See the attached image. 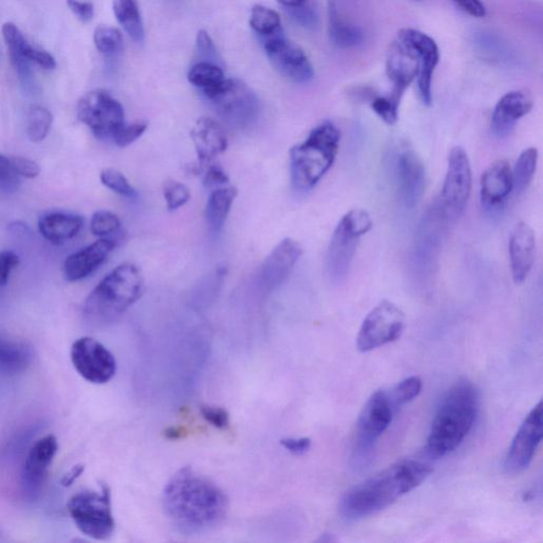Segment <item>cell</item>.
<instances>
[{"mask_svg": "<svg viewBox=\"0 0 543 543\" xmlns=\"http://www.w3.org/2000/svg\"><path fill=\"white\" fill-rule=\"evenodd\" d=\"M341 132L332 121L313 128L304 143L290 151L291 181L300 193L309 192L330 170L337 159Z\"/></svg>", "mask_w": 543, "mask_h": 543, "instance_id": "cell-5", "label": "cell"}, {"mask_svg": "<svg viewBox=\"0 0 543 543\" xmlns=\"http://www.w3.org/2000/svg\"><path fill=\"white\" fill-rule=\"evenodd\" d=\"M197 50L203 62H210L217 64L218 53L214 42L209 33L200 30L197 36Z\"/></svg>", "mask_w": 543, "mask_h": 543, "instance_id": "cell-48", "label": "cell"}, {"mask_svg": "<svg viewBox=\"0 0 543 543\" xmlns=\"http://www.w3.org/2000/svg\"><path fill=\"white\" fill-rule=\"evenodd\" d=\"M397 42L417 60L419 96L424 105L430 106L432 103L433 75L440 62L438 44L432 37L413 28H403L399 32Z\"/></svg>", "mask_w": 543, "mask_h": 543, "instance_id": "cell-15", "label": "cell"}, {"mask_svg": "<svg viewBox=\"0 0 543 543\" xmlns=\"http://www.w3.org/2000/svg\"><path fill=\"white\" fill-rule=\"evenodd\" d=\"M261 40L274 69L285 79L306 84L315 78V70L304 50L288 41L284 36L283 29Z\"/></svg>", "mask_w": 543, "mask_h": 543, "instance_id": "cell-14", "label": "cell"}, {"mask_svg": "<svg viewBox=\"0 0 543 543\" xmlns=\"http://www.w3.org/2000/svg\"><path fill=\"white\" fill-rule=\"evenodd\" d=\"M509 262L514 282L522 284L533 268L536 256V238L533 229L526 223H519L509 238Z\"/></svg>", "mask_w": 543, "mask_h": 543, "instance_id": "cell-25", "label": "cell"}, {"mask_svg": "<svg viewBox=\"0 0 543 543\" xmlns=\"http://www.w3.org/2000/svg\"><path fill=\"white\" fill-rule=\"evenodd\" d=\"M31 360L29 347L0 335V372L20 374L29 366Z\"/></svg>", "mask_w": 543, "mask_h": 543, "instance_id": "cell-30", "label": "cell"}, {"mask_svg": "<svg viewBox=\"0 0 543 543\" xmlns=\"http://www.w3.org/2000/svg\"><path fill=\"white\" fill-rule=\"evenodd\" d=\"M290 18L296 24L308 30H316L318 27V15L312 5L305 4L296 5V7L287 8Z\"/></svg>", "mask_w": 543, "mask_h": 543, "instance_id": "cell-42", "label": "cell"}, {"mask_svg": "<svg viewBox=\"0 0 543 543\" xmlns=\"http://www.w3.org/2000/svg\"><path fill=\"white\" fill-rule=\"evenodd\" d=\"M250 24L261 38L274 35L282 30L281 16L265 5L256 4L251 9Z\"/></svg>", "mask_w": 543, "mask_h": 543, "instance_id": "cell-35", "label": "cell"}, {"mask_svg": "<svg viewBox=\"0 0 543 543\" xmlns=\"http://www.w3.org/2000/svg\"><path fill=\"white\" fill-rule=\"evenodd\" d=\"M162 507L173 528L181 534L205 533L219 525L228 512V499L219 486L184 468L165 487Z\"/></svg>", "mask_w": 543, "mask_h": 543, "instance_id": "cell-1", "label": "cell"}, {"mask_svg": "<svg viewBox=\"0 0 543 543\" xmlns=\"http://www.w3.org/2000/svg\"><path fill=\"white\" fill-rule=\"evenodd\" d=\"M121 222L119 217L109 210L95 212L91 221V231L95 236L106 238L119 231Z\"/></svg>", "mask_w": 543, "mask_h": 543, "instance_id": "cell-39", "label": "cell"}, {"mask_svg": "<svg viewBox=\"0 0 543 543\" xmlns=\"http://www.w3.org/2000/svg\"><path fill=\"white\" fill-rule=\"evenodd\" d=\"M144 277L132 263H123L108 274L92 291L84 304L86 320L95 326H104L119 320L142 298Z\"/></svg>", "mask_w": 543, "mask_h": 543, "instance_id": "cell-4", "label": "cell"}, {"mask_svg": "<svg viewBox=\"0 0 543 543\" xmlns=\"http://www.w3.org/2000/svg\"><path fill=\"white\" fill-rule=\"evenodd\" d=\"M279 3L284 5L287 8L296 7V5H300L305 4L307 0H278Z\"/></svg>", "mask_w": 543, "mask_h": 543, "instance_id": "cell-54", "label": "cell"}, {"mask_svg": "<svg viewBox=\"0 0 543 543\" xmlns=\"http://www.w3.org/2000/svg\"><path fill=\"white\" fill-rule=\"evenodd\" d=\"M58 450V440L52 434L37 440L30 448L21 473V489L28 499L36 500L41 495Z\"/></svg>", "mask_w": 543, "mask_h": 543, "instance_id": "cell-19", "label": "cell"}, {"mask_svg": "<svg viewBox=\"0 0 543 543\" xmlns=\"http://www.w3.org/2000/svg\"><path fill=\"white\" fill-rule=\"evenodd\" d=\"M21 177L13 169L7 156L0 154V192L10 193L19 189Z\"/></svg>", "mask_w": 543, "mask_h": 543, "instance_id": "cell-43", "label": "cell"}, {"mask_svg": "<svg viewBox=\"0 0 543 543\" xmlns=\"http://www.w3.org/2000/svg\"><path fill=\"white\" fill-rule=\"evenodd\" d=\"M113 10L117 21L128 37L137 43H143L144 28L137 0H113Z\"/></svg>", "mask_w": 543, "mask_h": 543, "instance_id": "cell-31", "label": "cell"}, {"mask_svg": "<svg viewBox=\"0 0 543 543\" xmlns=\"http://www.w3.org/2000/svg\"><path fill=\"white\" fill-rule=\"evenodd\" d=\"M116 249V242L110 238H101L77 253L67 257L64 262V278L76 283L92 276Z\"/></svg>", "mask_w": 543, "mask_h": 543, "instance_id": "cell-22", "label": "cell"}, {"mask_svg": "<svg viewBox=\"0 0 543 543\" xmlns=\"http://www.w3.org/2000/svg\"><path fill=\"white\" fill-rule=\"evenodd\" d=\"M372 109L386 125L393 126L399 120V109L388 97H377L372 101Z\"/></svg>", "mask_w": 543, "mask_h": 543, "instance_id": "cell-44", "label": "cell"}, {"mask_svg": "<svg viewBox=\"0 0 543 543\" xmlns=\"http://www.w3.org/2000/svg\"><path fill=\"white\" fill-rule=\"evenodd\" d=\"M83 218L64 212H49L38 220V231L50 243L62 244L77 236L83 226Z\"/></svg>", "mask_w": 543, "mask_h": 543, "instance_id": "cell-27", "label": "cell"}, {"mask_svg": "<svg viewBox=\"0 0 543 543\" xmlns=\"http://www.w3.org/2000/svg\"><path fill=\"white\" fill-rule=\"evenodd\" d=\"M533 109V101L522 91L509 92L498 101L490 121V131L497 138L512 133L517 122Z\"/></svg>", "mask_w": 543, "mask_h": 543, "instance_id": "cell-23", "label": "cell"}, {"mask_svg": "<svg viewBox=\"0 0 543 543\" xmlns=\"http://www.w3.org/2000/svg\"><path fill=\"white\" fill-rule=\"evenodd\" d=\"M53 116L52 111L41 105H33L27 114L26 132L32 143L45 141L53 127Z\"/></svg>", "mask_w": 543, "mask_h": 543, "instance_id": "cell-34", "label": "cell"}, {"mask_svg": "<svg viewBox=\"0 0 543 543\" xmlns=\"http://www.w3.org/2000/svg\"><path fill=\"white\" fill-rule=\"evenodd\" d=\"M77 116L84 125L91 128L94 136L111 138L125 125V110L119 101L104 89L88 92L77 105Z\"/></svg>", "mask_w": 543, "mask_h": 543, "instance_id": "cell-12", "label": "cell"}, {"mask_svg": "<svg viewBox=\"0 0 543 543\" xmlns=\"http://www.w3.org/2000/svg\"><path fill=\"white\" fill-rule=\"evenodd\" d=\"M190 136L201 166L211 164V161L226 152L228 147L226 130L219 122L210 117H202L195 122Z\"/></svg>", "mask_w": 543, "mask_h": 543, "instance_id": "cell-26", "label": "cell"}, {"mask_svg": "<svg viewBox=\"0 0 543 543\" xmlns=\"http://www.w3.org/2000/svg\"><path fill=\"white\" fill-rule=\"evenodd\" d=\"M20 265V257L12 251H0V288L8 284L11 273Z\"/></svg>", "mask_w": 543, "mask_h": 543, "instance_id": "cell-47", "label": "cell"}, {"mask_svg": "<svg viewBox=\"0 0 543 543\" xmlns=\"http://www.w3.org/2000/svg\"><path fill=\"white\" fill-rule=\"evenodd\" d=\"M423 389L422 379L417 376L408 377L395 385L391 391V399L396 408L407 405L421 394Z\"/></svg>", "mask_w": 543, "mask_h": 543, "instance_id": "cell-37", "label": "cell"}, {"mask_svg": "<svg viewBox=\"0 0 543 543\" xmlns=\"http://www.w3.org/2000/svg\"><path fill=\"white\" fill-rule=\"evenodd\" d=\"M542 401L534 407L518 430L506 458L508 473H520L528 468L542 440Z\"/></svg>", "mask_w": 543, "mask_h": 543, "instance_id": "cell-18", "label": "cell"}, {"mask_svg": "<svg viewBox=\"0 0 543 543\" xmlns=\"http://www.w3.org/2000/svg\"><path fill=\"white\" fill-rule=\"evenodd\" d=\"M203 182L207 187H219L228 184L229 177L222 168L210 164L206 166Z\"/></svg>", "mask_w": 543, "mask_h": 543, "instance_id": "cell-49", "label": "cell"}, {"mask_svg": "<svg viewBox=\"0 0 543 543\" xmlns=\"http://www.w3.org/2000/svg\"><path fill=\"white\" fill-rule=\"evenodd\" d=\"M391 172L402 204L413 210L424 193L425 170L422 160L410 145L402 144L391 153Z\"/></svg>", "mask_w": 543, "mask_h": 543, "instance_id": "cell-13", "label": "cell"}, {"mask_svg": "<svg viewBox=\"0 0 543 543\" xmlns=\"http://www.w3.org/2000/svg\"><path fill=\"white\" fill-rule=\"evenodd\" d=\"M84 472V466L82 465H77V466L72 467L69 473H67L63 479H62L61 483L64 487H70L76 482V480L80 477V475Z\"/></svg>", "mask_w": 543, "mask_h": 543, "instance_id": "cell-53", "label": "cell"}, {"mask_svg": "<svg viewBox=\"0 0 543 543\" xmlns=\"http://www.w3.org/2000/svg\"><path fill=\"white\" fill-rule=\"evenodd\" d=\"M202 416L207 423L214 425L215 428L224 430L229 425V414L222 407L203 406L201 407Z\"/></svg>", "mask_w": 543, "mask_h": 543, "instance_id": "cell-46", "label": "cell"}, {"mask_svg": "<svg viewBox=\"0 0 543 543\" xmlns=\"http://www.w3.org/2000/svg\"><path fill=\"white\" fill-rule=\"evenodd\" d=\"M453 3L473 18L483 19L486 16V7L482 0H453Z\"/></svg>", "mask_w": 543, "mask_h": 543, "instance_id": "cell-51", "label": "cell"}, {"mask_svg": "<svg viewBox=\"0 0 543 543\" xmlns=\"http://www.w3.org/2000/svg\"><path fill=\"white\" fill-rule=\"evenodd\" d=\"M302 255L301 245L293 239H284L263 262L259 273L261 288L273 291L290 276Z\"/></svg>", "mask_w": 543, "mask_h": 543, "instance_id": "cell-20", "label": "cell"}, {"mask_svg": "<svg viewBox=\"0 0 543 543\" xmlns=\"http://www.w3.org/2000/svg\"><path fill=\"white\" fill-rule=\"evenodd\" d=\"M94 42L98 52L105 55L119 53L123 48L121 32L114 27H97L94 33Z\"/></svg>", "mask_w": 543, "mask_h": 543, "instance_id": "cell-36", "label": "cell"}, {"mask_svg": "<svg viewBox=\"0 0 543 543\" xmlns=\"http://www.w3.org/2000/svg\"><path fill=\"white\" fill-rule=\"evenodd\" d=\"M9 160L13 169L21 177L33 180L41 175V166L35 160L22 158V156H10Z\"/></svg>", "mask_w": 543, "mask_h": 543, "instance_id": "cell-45", "label": "cell"}, {"mask_svg": "<svg viewBox=\"0 0 543 543\" xmlns=\"http://www.w3.org/2000/svg\"><path fill=\"white\" fill-rule=\"evenodd\" d=\"M147 121H136L130 125H123L111 136L117 147L127 148L133 143H136L138 138H141L148 128Z\"/></svg>", "mask_w": 543, "mask_h": 543, "instance_id": "cell-41", "label": "cell"}, {"mask_svg": "<svg viewBox=\"0 0 543 543\" xmlns=\"http://www.w3.org/2000/svg\"><path fill=\"white\" fill-rule=\"evenodd\" d=\"M513 192V170L506 160L487 168L481 177L480 200L486 210L500 209Z\"/></svg>", "mask_w": 543, "mask_h": 543, "instance_id": "cell-24", "label": "cell"}, {"mask_svg": "<svg viewBox=\"0 0 543 543\" xmlns=\"http://www.w3.org/2000/svg\"><path fill=\"white\" fill-rule=\"evenodd\" d=\"M3 36L5 45H7L11 62L24 86H32V64H37L46 70H53L57 67V62L53 55L45 50L32 46L13 22H5L3 26Z\"/></svg>", "mask_w": 543, "mask_h": 543, "instance_id": "cell-17", "label": "cell"}, {"mask_svg": "<svg viewBox=\"0 0 543 543\" xmlns=\"http://www.w3.org/2000/svg\"><path fill=\"white\" fill-rule=\"evenodd\" d=\"M329 37L335 46L341 49H350L359 46L364 41L360 28L349 24L338 14L337 8L330 2L328 9Z\"/></svg>", "mask_w": 543, "mask_h": 543, "instance_id": "cell-29", "label": "cell"}, {"mask_svg": "<svg viewBox=\"0 0 543 543\" xmlns=\"http://www.w3.org/2000/svg\"><path fill=\"white\" fill-rule=\"evenodd\" d=\"M281 444L285 450L292 453V455L302 456L309 451L311 448V440L308 438H288L282 440Z\"/></svg>", "mask_w": 543, "mask_h": 543, "instance_id": "cell-52", "label": "cell"}, {"mask_svg": "<svg viewBox=\"0 0 543 543\" xmlns=\"http://www.w3.org/2000/svg\"><path fill=\"white\" fill-rule=\"evenodd\" d=\"M67 509L77 529L89 539L106 540L113 535L115 519L108 486H101L100 490L78 492L67 503Z\"/></svg>", "mask_w": 543, "mask_h": 543, "instance_id": "cell-7", "label": "cell"}, {"mask_svg": "<svg viewBox=\"0 0 543 543\" xmlns=\"http://www.w3.org/2000/svg\"><path fill=\"white\" fill-rule=\"evenodd\" d=\"M537 164H539V150L528 148L520 154L513 171V190L522 193L533 181Z\"/></svg>", "mask_w": 543, "mask_h": 543, "instance_id": "cell-33", "label": "cell"}, {"mask_svg": "<svg viewBox=\"0 0 543 543\" xmlns=\"http://www.w3.org/2000/svg\"><path fill=\"white\" fill-rule=\"evenodd\" d=\"M237 194L238 190L234 187L218 188L211 193L205 210L207 226L211 233L222 231Z\"/></svg>", "mask_w": 543, "mask_h": 543, "instance_id": "cell-28", "label": "cell"}, {"mask_svg": "<svg viewBox=\"0 0 543 543\" xmlns=\"http://www.w3.org/2000/svg\"><path fill=\"white\" fill-rule=\"evenodd\" d=\"M433 470L430 465L402 460L347 491L340 504L342 516L354 522L383 511L424 482Z\"/></svg>", "mask_w": 543, "mask_h": 543, "instance_id": "cell-2", "label": "cell"}, {"mask_svg": "<svg viewBox=\"0 0 543 543\" xmlns=\"http://www.w3.org/2000/svg\"><path fill=\"white\" fill-rule=\"evenodd\" d=\"M405 322V313L393 301H380L364 318L358 333V350L368 352L395 342L401 337Z\"/></svg>", "mask_w": 543, "mask_h": 543, "instance_id": "cell-11", "label": "cell"}, {"mask_svg": "<svg viewBox=\"0 0 543 543\" xmlns=\"http://www.w3.org/2000/svg\"><path fill=\"white\" fill-rule=\"evenodd\" d=\"M228 125L245 128L259 119L260 103L257 95L239 80L226 79L205 96Z\"/></svg>", "mask_w": 543, "mask_h": 543, "instance_id": "cell-9", "label": "cell"}, {"mask_svg": "<svg viewBox=\"0 0 543 543\" xmlns=\"http://www.w3.org/2000/svg\"><path fill=\"white\" fill-rule=\"evenodd\" d=\"M70 9L82 21H92L95 14V5L89 0H67Z\"/></svg>", "mask_w": 543, "mask_h": 543, "instance_id": "cell-50", "label": "cell"}, {"mask_svg": "<svg viewBox=\"0 0 543 543\" xmlns=\"http://www.w3.org/2000/svg\"><path fill=\"white\" fill-rule=\"evenodd\" d=\"M396 407L390 393L377 391L366 402L357 423L354 449L356 468H364L372 461L377 441L393 422Z\"/></svg>", "mask_w": 543, "mask_h": 543, "instance_id": "cell-8", "label": "cell"}, {"mask_svg": "<svg viewBox=\"0 0 543 543\" xmlns=\"http://www.w3.org/2000/svg\"><path fill=\"white\" fill-rule=\"evenodd\" d=\"M188 80L203 91L205 96L226 80L221 67L210 62L201 61L188 72Z\"/></svg>", "mask_w": 543, "mask_h": 543, "instance_id": "cell-32", "label": "cell"}, {"mask_svg": "<svg viewBox=\"0 0 543 543\" xmlns=\"http://www.w3.org/2000/svg\"><path fill=\"white\" fill-rule=\"evenodd\" d=\"M100 181L106 188L122 195V197L130 199L136 197V190L132 187L128 178L113 168H106V169L101 171Z\"/></svg>", "mask_w": 543, "mask_h": 543, "instance_id": "cell-38", "label": "cell"}, {"mask_svg": "<svg viewBox=\"0 0 543 543\" xmlns=\"http://www.w3.org/2000/svg\"><path fill=\"white\" fill-rule=\"evenodd\" d=\"M70 358L78 374L88 383L104 384L115 376L117 364L113 354L91 337L78 339L71 346Z\"/></svg>", "mask_w": 543, "mask_h": 543, "instance_id": "cell-16", "label": "cell"}, {"mask_svg": "<svg viewBox=\"0 0 543 543\" xmlns=\"http://www.w3.org/2000/svg\"><path fill=\"white\" fill-rule=\"evenodd\" d=\"M473 188L472 165L465 150L453 148L448 158L446 177L436 204L449 222L456 221L466 209Z\"/></svg>", "mask_w": 543, "mask_h": 543, "instance_id": "cell-10", "label": "cell"}, {"mask_svg": "<svg viewBox=\"0 0 543 543\" xmlns=\"http://www.w3.org/2000/svg\"><path fill=\"white\" fill-rule=\"evenodd\" d=\"M386 75L391 82V92L388 98L399 109L402 97L418 75V63L414 55L399 42L391 45L386 58Z\"/></svg>", "mask_w": 543, "mask_h": 543, "instance_id": "cell-21", "label": "cell"}, {"mask_svg": "<svg viewBox=\"0 0 543 543\" xmlns=\"http://www.w3.org/2000/svg\"><path fill=\"white\" fill-rule=\"evenodd\" d=\"M164 198L167 204V209L169 211H175L181 209L188 203L192 193L186 185L176 181L169 180L164 184Z\"/></svg>", "mask_w": 543, "mask_h": 543, "instance_id": "cell-40", "label": "cell"}, {"mask_svg": "<svg viewBox=\"0 0 543 543\" xmlns=\"http://www.w3.org/2000/svg\"><path fill=\"white\" fill-rule=\"evenodd\" d=\"M479 410V395L472 383L464 380L451 386L436 408L427 449L433 457L455 451L472 431Z\"/></svg>", "mask_w": 543, "mask_h": 543, "instance_id": "cell-3", "label": "cell"}, {"mask_svg": "<svg viewBox=\"0 0 543 543\" xmlns=\"http://www.w3.org/2000/svg\"><path fill=\"white\" fill-rule=\"evenodd\" d=\"M372 227L373 220L366 210H351L342 217L334 229L327 251L326 270L330 281H344L350 273L361 237L371 231Z\"/></svg>", "mask_w": 543, "mask_h": 543, "instance_id": "cell-6", "label": "cell"}]
</instances>
